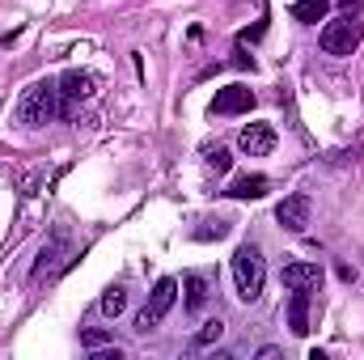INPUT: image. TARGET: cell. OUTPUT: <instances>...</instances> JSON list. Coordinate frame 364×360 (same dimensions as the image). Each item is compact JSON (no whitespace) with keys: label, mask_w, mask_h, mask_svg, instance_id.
Instances as JSON below:
<instances>
[{"label":"cell","mask_w":364,"mask_h":360,"mask_svg":"<svg viewBox=\"0 0 364 360\" xmlns=\"http://www.w3.org/2000/svg\"><path fill=\"white\" fill-rule=\"evenodd\" d=\"M55 110H60V81H34L21 90L17 106H13V119L21 127H43L55 119Z\"/></svg>","instance_id":"1"},{"label":"cell","mask_w":364,"mask_h":360,"mask_svg":"<svg viewBox=\"0 0 364 360\" xmlns=\"http://www.w3.org/2000/svg\"><path fill=\"white\" fill-rule=\"evenodd\" d=\"M233 280H237V297L242 301H259L263 297V284H267V263H263V250L259 246H237L233 250Z\"/></svg>","instance_id":"2"},{"label":"cell","mask_w":364,"mask_h":360,"mask_svg":"<svg viewBox=\"0 0 364 360\" xmlns=\"http://www.w3.org/2000/svg\"><path fill=\"white\" fill-rule=\"evenodd\" d=\"M174 301H178V280L174 275H166V280H157V288H153V297H149V305L136 314V331L140 335H149V331H157V322L174 309Z\"/></svg>","instance_id":"3"},{"label":"cell","mask_w":364,"mask_h":360,"mask_svg":"<svg viewBox=\"0 0 364 360\" xmlns=\"http://www.w3.org/2000/svg\"><path fill=\"white\" fill-rule=\"evenodd\" d=\"M360 38H364V30H360V21H352V17L326 21L322 34H318V43H322L326 55H352V51L360 47Z\"/></svg>","instance_id":"4"},{"label":"cell","mask_w":364,"mask_h":360,"mask_svg":"<svg viewBox=\"0 0 364 360\" xmlns=\"http://www.w3.org/2000/svg\"><path fill=\"white\" fill-rule=\"evenodd\" d=\"M309 212H314L309 195H305V191H292V195H284V199H279V208H275V221H279L288 233H305V225H309Z\"/></svg>","instance_id":"5"},{"label":"cell","mask_w":364,"mask_h":360,"mask_svg":"<svg viewBox=\"0 0 364 360\" xmlns=\"http://www.w3.org/2000/svg\"><path fill=\"white\" fill-rule=\"evenodd\" d=\"M93 93H97V77H93L90 68H68V73L60 77V97H64V106L90 102Z\"/></svg>","instance_id":"6"},{"label":"cell","mask_w":364,"mask_h":360,"mask_svg":"<svg viewBox=\"0 0 364 360\" xmlns=\"http://www.w3.org/2000/svg\"><path fill=\"white\" fill-rule=\"evenodd\" d=\"M246 110H255V93L246 85H225L212 97V115H246Z\"/></svg>","instance_id":"7"},{"label":"cell","mask_w":364,"mask_h":360,"mask_svg":"<svg viewBox=\"0 0 364 360\" xmlns=\"http://www.w3.org/2000/svg\"><path fill=\"white\" fill-rule=\"evenodd\" d=\"M237 149H242L246 157H267L275 149V132L267 123H246L242 136H237Z\"/></svg>","instance_id":"8"},{"label":"cell","mask_w":364,"mask_h":360,"mask_svg":"<svg viewBox=\"0 0 364 360\" xmlns=\"http://www.w3.org/2000/svg\"><path fill=\"white\" fill-rule=\"evenodd\" d=\"M64 255H68V233H64V229H55V233H51V242L38 250V263H34V271H30V275H34V280H43L47 271L60 268V259H64Z\"/></svg>","instance_id":"9"},{"label":"cell","mask_w":364,"mask_h":360,"mask_svg":"<svg viewBox=\"0 0 364 360\" xmlns=\"http://www.w3.org/2000/svg\"><path fill=\"white\" fill-rule=\"evenodd\" d=\"M182 292H186V309H191V314H199V309L208 305L212 284H208V275H203V271H186V275H182Z\"/></svg>","instance_id":"10"},{"label":"cell","mask_w":364,"mask_h":360,"mask_svg":"<svg viewBox=\"0 0 364 360\" xmlns=\"http://www.w3.org/2000/svg\"><path fill=\"white\" fill-rule=\"evenodd\" d=\"M267 174H237V179L225 186V195H233V199H263L267 195Z\"/></svg>","instance_id":"11"},{"label":"cell","mask_w":364,"mask_h":360,"mask_svg":"<svg viewBox=\"0 0 364 360\" xmlns=\"http://www.w3.org/2000/svg\"><path fill=\"white\" fill-rule=\"evenodd\" d=\"M279 280H284V288H318L322 271H318V263H284Z\"/></svg>","instance_id":"12"},{"label":"cell","mask_w":364,"mask_h":360,"mask_svg":"<svg viewBox=\"0 0 364 360\" xmlns=\"http://www.w3.org/2000/svg\"><path fill=\"white\" fill-rule=\"evenodd\" d=\"M288 327H292V335H305V331H309V288H292Z\"/></svg>","instance_id":"13"},{"label":"cell","mask_w":364,"mask_h":360,"mask_svg":"<svg viewBox=\"0 0 364 360\" xmlns=\"http://www.w3.org/2000/svg\"><path fill=\"white\" fill-rule=\"evenodd\" d=\"M326 13H331V0H296V4H292V17L305 21V26L326 21Z\"/></svg>","instance_id":"14"},{"label":"cell","mask_w":364,"mask_h":360,"mask_svg":"<svg viewBox=\"0 0 364 360\" xmlns=\"http://www.w3.org/2000/svg\"><path fill=\"white\" fill-rule=\"evenodd\" d=\"M220 335H225V322L220 318H208L199 331H195V339H191V352H199V348H212V344H220Z\"/></svg>","instance_id":"15"},{"label":"cell","mask_w":364,"mask_h":360,"mask_svg":"<svg viewBox=\"0 0 364 360\" xmlns=\"http://www.w3.org/2000/svg\"><path fill=\"white\" fill-rule=\"evenodd\" d=\"M123 309H127V292H123L119 284L106 288V292H102V314H106V318H119Z\"/></svg>","instance_id":"16"},{"label":"cell","mask_w":364,"mask_h":360,"mask_svg":"<svg viewBox=\"0 0 364 360\" xmlns=\"http://www.w3.org/2000/svg\"><path fill=\"white\" fill-rule=\"evenodd\" d=\"M225 233H229V221H208L195 238H199V242H212V238H225Z\"/></svg>","instance_id":"17"},{"label":"cell","mask_w":364,"mask_h":360,"mask_svg":"<svg viewBox=\"0 0 364 360\" xmlns=\"http://www.w3.org/2000/svg\"><path fill=\"white\" fill-rule=\"evenodd\" d=\"M208 166H212L216 174H225V170L233 166V157H229V149H212V153H208Z\"/></svg>","instance_id":"18"},{"label":"cell","mask_w":364,"mask_h":360,"mask_svg":"<svg viewBox=\"0 0 364 360\" xmlns=\"http://www.w3.org/2000/svg\"><path fill=\"white\" fill-rule=\"evenodd\" d=\"M106 339H110L106 331H85V335H81V344H85V348H102Z\"/></svg>","instance_id":"19"},{"label":"cell","mask_w":364,"mask_h":360,"mask_svg":"<svg viewBox=\"0 0 364 360\" xmlns=\"http://www.w3.org/2000/svg\"><path fill=\"white\" fill-rule=\"evenodd\" d=\"M339 4H343V9H348V13H352V9H360L364 0H339Z\"/></svg>","instance_id":"20"}]
</instances>
